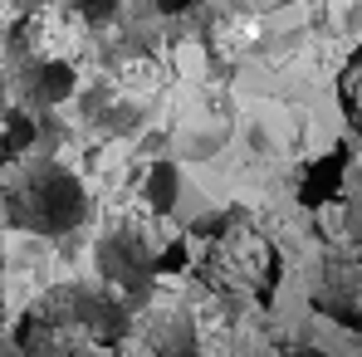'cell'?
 <instances>
[{"mask_svg": "<svg viewBox=\"0 0 362 357\" xmlns=\"http://www.w3.org/2000/svg\"><path fill=\"white\" fill-rule=\"evenodd\" d=\"M69 15H78V20H108L113 10H118V0H59Z\"/></svg>", "mask_w": 362, "mask_h": 357, "instance_id": "8992f818", "label": "cell"}, {"mask_svg": "<svg viewBox=\"0 0 362 357\" xmlns=\"http://www.w3.org/2000/svg\"><path fill=\"white\" fill-rule=\"evenodd\" d=\"M113 338V308L98 294H54L20 323V348L30 353H93Z\"/></svg>", "mask_w": 362, "mask_h": 357, "instance_id": "7a4b0ae2", "label": "cell"}, {"mask_svg": "<svg viewBox=\"0 0 362 357\" xmlns=\"http://www.w3.org/2000/svg\"><path fill=\"white\" fill-rule=\"evenodd\" d=\"M338 108H343L348 127L362 132V49L343 64V74H338Z\"/></svg>", "mask_w": 362, "mask_h": 357, "instance_id": "5b68a950", "label": "cell"}, {"mask_svg": "<svg viewBox=\"0 0 362 357\" xmlns=\"http://www.w3.org/2000/svg\"><path fill=\"white\" fill-rule=\"evenodd\" d=\"M5 211H10V221H20L30 230L59 235V230H74L83 221L88 196L64 167H40V172H25L5 191Z\"/></svg>", "mask_w": 362, "mask_h": 357, "instance_id": "3957f363", "label": "cell"}, {"mask_svg": "<svg viewBox=\"0 0 362 357\" xmlns=\"http://www.w3.org/2000/svg\"><path fill=\"white\" fill-rule=\"evenodd\" d=\"M186 259L201 274V284H211L216 294L230 298L264 303L279 284V250L269 245L264 230H255L240 216H226L211 230H201L196 250H186Z\"/></svg>", "mask_w": 362, "mask_h": 357, "instance_id": "6da1fadb", "label": "cell"}, {"mask_svg": "<svg viewBox=\"0 0 362 357\" xmlns=\"http://www.w3.org/2000/svg\"><path fill=\"white\" fill-rule=\"evenodd\" d=\"M313 308L343 328H362V250H333L323 254L318 274H313Z\"/></svg>", "mask_w": 362, "mask_h": 357, "instance_id": "277c9868", "label": "cell"}, {"mask_svg": "<svg viewBox=\"0 0 362 357\" xmlns=\"http://www.w3.org/2000/svg\"><path fill=\"white\" fill-rule=\"evenodd\" d=\"M0 323H5V303H0Z\"/></svg>", "mask_w": 362, "mask_h": 357, "instance_id": "52a82bcc", "label": "cell"}]
</instances>
